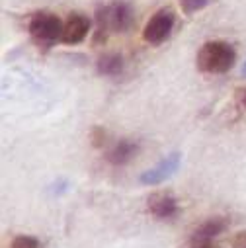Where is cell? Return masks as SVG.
<instances>
[{"label":"cell","instance_id":"cell-17","mask_svg":"<svg viewBox=\"0 0 246 248\" xmlns=\"http://www.w3.org/2000/svg\"><path fill=\"white\" fill-rule=\"evenodd\" d=\"M244 73H246V67H244Z\"/></svg>","mask_w":246,"mask_h":248},{"label":"cell","instance_id":"cell-5","mask_svg":"<svg viewBox=\"0 0 246 248\" xmlns=\"http://www.w3.org/2000/svg\"><path fill=\"white\" fill-rule=\"evenodd\" d=\"M180 166V155L174 153V155H168L166 158H162L154 168L147 170L143 176H141V184L145 186H154V184H160L164 182L166 178H170Z\"/></svg>","mask_w":246,"mask_h":248},{"label":"cell","instance_id":"cell-6","mask_svg":"<svg viewBox=\"0 0 246 248\" xmlns=\"http://www.w3.org/2000/svg\"><path fill=\"white\" fill-rule=\"evenodd\" d=\"M88 31H90V20L84 14H71L63 26L61 41L67 45H77L88 35Z\"/></svg>","mask_w":246,"mask_h":248},{"label":"cell","instance_id":"cell-9","mask_svg":"<svg viewBox=\"0 0 246 248\" xmlns=\"http://www.w3.org/2000/svg\"><path fill=\"white\" fill-rule=\"evenodd\" d=\"M227 229V221L223 217H213L209 221H205L203 225H200L194 234H192V242H211L215 240L223 231Z\"/></svg>","mask_w":246,"mask_h":248},{"label":"cell","instance_id":"cell-13","mask_svg":"<svg viewBox=\"0 0 246 248\" xmlns=\"http://www.w3.org/2000/svg\"><path fill=\"white\" fill-rule=\"evenodd\" d=\"M92 143H94V147L106 145V131H104L102 127H96V129L92 131Z\"/></svg>","mask_w":246,"mask_h":248},{"label":"cell","instance_id":"cell-4","mask_svg":"<svg viewBox=\"0 0 246 248\" xmlns=\"http://www.w3.org/2000/svg\"><path fill=\"white\" fill-rule=\"evenodd\" d=\"M172 28H174V12L164 8V10H158V12L147 22V26H145V30H143V37H145L147 43L158 45V43H162V41L170 35Z\"/></svg>","mask_w":246,"mask_h":248},{"label":"cell","instance_id":"cell-1","mask_svg":"<svg viewBox=\"0 0 246 248\" xmlns=\"http://www.w3.org/2000/svg\"><path fill=\"white\" fill-rule=\"evenodd\" d=\"M236 61L234 49L225 41H209L198 53V67L207 75H223Z\"/></svg>","mask_w":246,"mask_h":248},{"label":"cell","instance_id":"cell-15","mask_svg":"<svg viewBox=\"0 0 246 248\" xmlns=\"http://www.w3.org/2000/svg\"><path fill=\"white\" fill-rule=\"evenodd\" d=\"M188 248H219V246L215 244V240H211V242H192L190 240Z\"/></svg>","mask_w":246,"mask_h":248},{"label":"cell","instance_id":"cell-12","mask_svg":"<svg viewBox=\"0 0 246 248\" xmlns=\"http://www.w3.org/2000/svg\"><path fill=\"white\" fill-rule=\"evenodd\" d=\"M10 248H39V242H37V238H33V236L20 234V236H16V238L12 240Z\"/></svg>","mask_w":246,"mask_h":248},{"label":"cell","instance_id":"cell-3","mask_svg":"<svg viewBox=\"0 0 246 248\" xmlns=\"http://www.w3.org/2000/svg\"><path fill=\"white\" fill-rule=\"evenodd\" d=\"M131 8L129 4H109L98 12V33L104 31H123L131 24Z\"/></svg>","mask_w":246,"mask_h":248},{"label":"cell","instance_id":"cell-10","mask_svg":"<svg viewBox=\"0 0 246 248\" xmlns=\"http://www.w3.org/2000/svg\"><path fill=\"white\" fill-rule=\"evenodd\" d=\"M98 71H100V75H106V77H117L123 71V59L115 53H108V55L100 57Z\"/></svg>","mask_w":246,"mask_h":248},{"label":"cell","instance_id":"cell-11","mask_svg":"<svg viewBox=\"0 0 246 248\" xmlns=\"http://www.w3.org/2000/svg\"><path fill=\"white\" fill-rule=\"evenodd\" d=\"M213 2V0H180L182 4V10L186 14H194V12H200L203 10L205 6H209Z\"/></svg>","mask_w":246,"mask_h":248},{"label":"cell","instance_id":"cell-2","mask_svg":"<svg viewBox=\"0 0 246 248\" xmlns=\"http://www.w3.org/2000/svg\"><path fill=\"white\" fill-rule=\"evenodd\" d=\"M63 26L65 24H61V20L55 14L41 12L30 20V35L37 45H53L63 37Z\"/></svg>","mask_w":246,"mask_h":248},{"label":"cell","instance_id":"cell-8","mask_svg":"<svg viewBox=\"0 0 246 248\" xmlns=\"http://www.w3.org/2000/svg\"><path fill=\"white\" fill-rule=\"evenodd\" d=\"M137 151H139L137 143H133V141H129V139H121V141H117V143L108 151L106 158H108V162H111V164H115V166H121V164H127V162L137 155Z\"/></svg>","mask_w":246,"mask_h":248},{"label":"cell","instance_id":"cell-7","mask_svg":"<svg viewBox=\"0 0 246 248\" xmlns=\"http://www.w3.org/2000/svg\"><path fill=\"white\" fill-rule=\"evenodd\" d=\"M149 211L156 219H174L178 215V202L168 192H156L149 198Z\"/></svg>","mask_w":246,"mask_h":248},{"label":"cell","instance_id":"cell-16","mask_svg":"<svg viewBox=\"0 0 246 248\" xmlns=\"http://www.w3.org/2000/svg\"><path fill=\"white\" fill-rule=\"evenodd\" d=\"M244 108H246V94H244Z\"/></svg>","mask_w":246,"mask_h":248},{"label":"cell","instance_id":"cell-14","mask_svg":"<svg viewBox=\"0 0 246 248\" xmlns=\"http://www.w3.org/2000/svg\"><path fill=\"white\" fill-rule=\"evenodd\" d=\"M231 248H246V231H240V232H236L232 236Z\"/></svg>","mask_w":246,"mask_h":248}]
</instances>
